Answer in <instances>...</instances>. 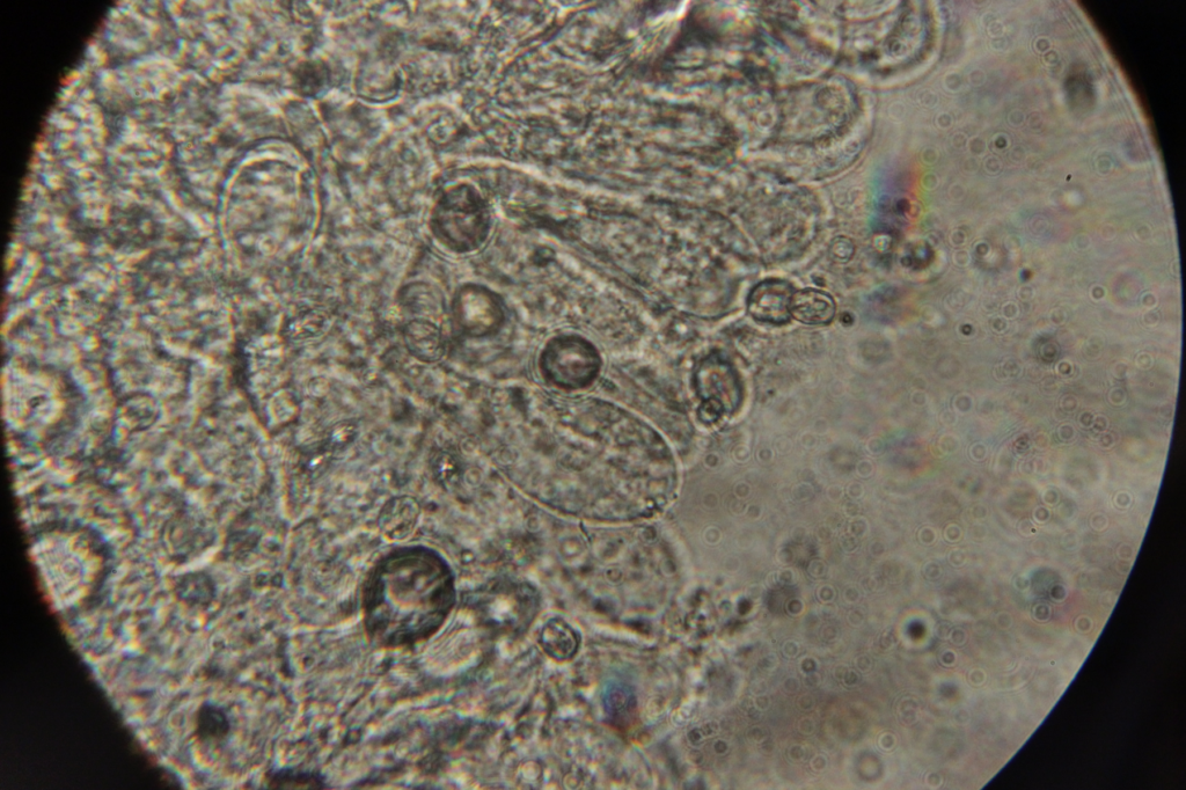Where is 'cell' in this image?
I'll return each mask as SVG.
<instances>
[{"label":"cell","instance_id":"cell-1","mask_svg":"<svg viewBox=\"0 0 1186 790\" xmlns=\"http://www.w3.org/2000/svg\"><path fill=\"white\" fill-rule=\"evenodd\" d=\"M448 566L428 551L393 555L366 587L363 624L373 646L413 649L441 631L455 605Z\"/></svg>","mask_w":1186,"mask_h":790},{"label":"cell","instance_id":"cell-2","mask_svg":"<svg viewBox=\"0 0 1186 790\" xmlns=\"http://www.w3.org/2000/svg\"><path fill=\"white\" fill-rule=\"evenodd\" d=\"M794 294L792 284L767 280L756 285L748 298V310L760 323L785 325L790 319V302Z\"/></svg>","mask_w":1186,"mask_h":790},{"label":"cell","instance_id":"cell-3","mask_svg":"<svg viewBox=\"0 0 1186 790\" xmlns=\"http://www.w3.org/2000/svg\"><path fill=\"white\" fill-rule=\"evenodd\" d=\"M836 303L826 292L816 289L794 291L790 302L792 318L805 325L830 324L836 316Z\"/></svg>","mask_w":1186,"mask_h":790},{"label":"cell","instance_id":"cell-4","mask_svg":"<svg viewBox=\"0 0 1186 790\" xmlns=\"http://www.w3.org/2000/svg\"><path fill=\"white\" fill-rule=\"evenodd\" d=\"M231 723L228 714L217 705L204 704L196 716V736L203 743H221L229 736Z\"/></svg>","mask_w":1186,"mask_h":790},{"label":"cell","instance_id":"cell-5","mask_svg":"<svg viewBox=\"0 0 1186 790\" xmlns=\"http://www.w3.org/2000/svg\"><path fill=\"white\" fill-rule=\"evenodd\" d=\"M266 787L270 789H324L327 782L319 773L299 768H278L268 773Z\"/></svg>","mask_w":1186,"mask_h":790},{"label":"cell","instance_id":"cell-6","mask_svg":"<svg viewBox=\"0 0 1186 790\" xmlns=\"http://www.w3.org/2000/svg\"><path fill=\"white\" fill-rule=\"evenodd\" d=\"M543 643L548 654L558 660H568L576 654L578 647L574 629L568 626H546L543 633Z\"/></svg>","mask_w":1186,"mask_h":790}]
</instances>
